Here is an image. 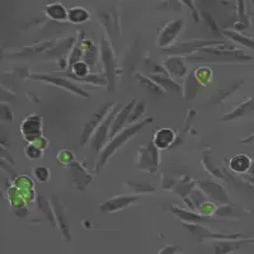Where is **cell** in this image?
I'll list each match as a JSON object with an SVG mask.
<instances>
[{
    "label": "cell",
    "mask_w": 254,
    "mask_h": 254,
    "mask_svg": "<svg viewBox=\"0 0 254 254\" xmlns=\"http://www.w3.org/2000/svg\"><path fill=\"white\" fill-rule=\"evenodd\" d=\"M151 121H153L151 119H146L142 122H139V124L131 125V126L126 127V128H124L122 131H120V132L117 133L113 139H111L110 141H108V144L106 145V146L102 149L101 153H99V159H98V162H97L95 172L101 171V168L104 167V164L108 162V159H110L116 151H119L120 149H121V147L131 139V137H133L136 133L139 132L141 128H144V127Z\"/></svg>",
    "instance_id": "6da1fadb"
},
{
    "label": "cell",
    "mask_w": 254,
    "mask_h": 254,
    "mask_svg": "<svg viewBox=\"0 0 254 254\" xmlns=\"http://www.w3.org/2000/svg\"><path fill=\"white\" fill-rule=\"evenodd\" d=\"M136 165H137L139 171L149 172V173H153V172L158 171L159 149L153 142L145 145V146L139 147Z\"/></svg>",
    "instance_id": "7a4b0ae2"
},
{
    "label": "cell",
    "mask_w": 254,
    "mask_h": 254,
    "mask_svg": "<svg viewBox=\"0 0 254 254\" xmlns=\"http://www.w3.org/2000/svg\"><path fill=\"white\" fill-rule=\"evenodd\" d=\"M119 113V106L116 104L115 108L110 112V115L106 117L103 122L98 126V128L94 131L93 136L90 137L89 142L92 149H94L97 153H101L102 149H103V145L106 142V140L110 139V132H111V127H112L113 121H115L116 116Z\"/></svg>",
    "instance_id": "3957f363"
},
{
    "label": "cell",
    "mask_w": 254,
    "mask_h": 254,
    "mask_svg": "<svg viewBox=\"0 0 254 254\" xmlns=\"http://www.w3.org/2000/svg\"><path fill=\"white\" fill-rule=\"evenodd\" d=\"M115 106L116 103L104 104L103 107H101L97 112L93 113L92 117L89 119V121L87 122V125H85L83 128V133H81V144L85 145L87 142H89L90 137L93 136L94 131L97 130L99 125L106 120V117L110 115V112L115 108Z\"/></svg>",
    "instance_id": "277c9868"
},
{
    "label": "cell",
    "mask_w": 254,
    "mask_h": 254,
    "mask_svg": "<svg viewBox=\"0 0 254 254\" xmlns=\"http://www.w3.org/2000/svg\"><path fill=\"white\" fill-rule=\"evenodd\" d=\"M20 130L23 133V137L29 144L37 137L42 136V119L38 115L28 116L27 119H24Z\"/></svg>",
    "instance_id": "5b68a950"
},
{
    "label": "cell",
    "mask_w": 254,
    "mask_h": 254,
    "mask_svg": "<svg viewBox=\"0 0 254 254\" xmlns=\"http://www.w3.org/2000/svg\"><path fill=\"white\" fill-rule=\"evenodd\" d=\"M183 20H174V22H171L168 23L167 26L164 27V29L162 31L160 36H159V46L160 47H167L169 45H172L176 37L178 36L179 31L182 29L183 27Z\"/></svg>",
    "instance_id": "8992f818"
},
{
    "label": "cell",
    "mask_w": 254,
    "mask_h": 254,
    "mask_svg": "<svg viewBox=\"0 0 254 254\" xmlns=\"http://www.w3.org/2000/svg\"><path fill=\"white\" fill-rule=\"evenodd\" d=\"M139 197L137 196H117L113 197V198L108 199L107 202H104L103 205H101L99 210L103 211V212H107V214H111V212H116V211H120L122 208L127 207L128 205L133 203L135 201H137Z\"/></svg>",
    "instance_id": "52a82bcc"
},
{
    "label": "cell",
    "mask_w": 254,
    "mask_h": 254,
    "mask_svg": "<svg viewBox=\"0 0 254 254\" xmlns=\"http://www.w3.org/2000/svg\"><path fill=\"white\" fill-rule=\"evenodd\" d=\"M135 102H136L135 99H132V101H131L130 103L127 104L126 107L121 111V112L117 113L115 121H113V124H112V127H111L110 139L108 140L113 139V137H115V136L117 135L120 131H122V127H124V125L128 121V117H130L131 112H132L133 107H135Z\"/></svg>",
    "instance_id": "ba28073f"
},
{
    "label": "cell",
    "mask_w": 254,
    "mask_h": 254,
    "mask_svg": "<svg viewBox=\"0 0 254 254\" xmlns=\"http://www.w3.org/2000/svg\"><path fill=\"white\" fill-rule=\"evenodd\" d=\"M35 79H40V80H46L50 83L55 84L58 87H63L65 89L70 90V92L75 93L78 95H83V97H88L87 92H84L81 88H79L75 83H71V81L66 80V79H61L59 76H47V75H33Z\"/></svg>",
    "instance_id": "9c48e42d"
},
{
    "label": "cell",
    "mask_w": 254,
    "mask_h": 254,
    "mask_svg": "<svg viewBox=\"0 0 254 254\" xmlns=\"http://www.w3.org/2000/svg\"><path fill=\"white\" fill-rule=\"evenodd\" d=\"M176 139V133L171 128H160L155 132L153 139V144L158 147L159 150H165L168 147H171Z\"/></svg>",
    "instance_id": "30bf717a"
},
{
    "label": "cell",
    "mask_w": 254,
    "mask_h": 254,
    "mask_svg": "<svg viewBox=\"0 0 254 254\" xmlns=\"http://www.w3.org/2000/svg\"><path fill=\"white\" fill-rule=\"evenodd\" d=\"M252 160L248 155L246 154H239V155H235L230 159V162H229V167L233 172L238 174H244L247 172H249L252 167Z\"/></svg>",
    "instance_id": "8fae6325"
},
{
    "label": "cell",
    "mask_w": 254,
    "mask_h": 254,
    "mask_svg": "<svg viewBox=\"0 0 254 254\" xmlns=\"http://www.w3.org/2000/svg\"><path fill=\"white\" fill-rule=\"evenodd\" d=\"M253 111H254V97H252V98H249L247 102H244V103L240 104L237 110H234L233 112H230L228 116H225V117H222L221 120L222 121H231V120H237V119H240V117H243V116L249 115V113H252Z\"/></svg>",
    "instance_id": "7c38bea8"
},
{
    "label": "cell",
    "mask_w": 254,
    "mask_h": 254,
    "mask_svg": "<svg viewBox=\"0 0 254 254\" xmlns=\"http://www.w3.org/2000/svg\"><path fill=\"white\" fill-rule=\"evenodd\" d=\"M70 69H71L72 74L65 72V76H70V78L75 79V80L76 79H84L90 75V66L85 63V61H78V63L74 64Z\"/></svg>",
    "instance_id": "4fadbf2b"
},
{
    "label": "cell",
    "mask_w": 254,
    "mask_h": 254,
    "mask_svg": "<svg viewBox=\"0 0 254 254\" xmlns=\"http://www.w3.org/2000/svg\"><path fill=\"white\" fill-rule=\"evenodd\" d=\"M165 65L169 69V72L174 76H183L186 75L187 72V67L185 65V61L179 58H173L169 59V60L165 61Z\"/></svg>",
    "instance_id": "5bb4252c"
},
{
    "label": "cell",
    "mask_w": 254,
    "mask_h": 254,
    "mask_svg": "<svg viewBox=\"0 0 254 254\" xmlns=\"http://www.w3.org/2000/svg\"><path fill=\"white\" fill-rule=\"evenodd\" d=\"M172 211H173L174 214H176L179 219L185 220V221L190 222V224H192V222H193V224H197V222L212 221L211 219H208V217L206 216H202V215H196L193 214V212H188V211L179 210V208H172Z\"/></svg>",
    "instance_id": "9a60e30c"
},
{
    "label": "cell",
    "mask_w": 254,
    "mask_h": 254,
    "mask_svg": "<svg viewBox=\"0 0 254 254\" xmlns=\"http://www.w3.org/2000/svg\"><path fill=\"white\" fill-rule=\"evenodd\" d=\"M46 13L51 19L55 20H64L66 19V17H69V13L61 4H50L46 8Z\"/></svg>",
    "instance_id": "2e32d148"
},
{
    "label": "cell",
    "mask_w": 254,
    "mask_h": 254,
    "mask_svg": "<svg viewBox=\"0 0 254 254\" xmlns=\"http://www.w3.org/2000/svg\"><path fill=\"white\" fill-rule=\"evenodd\" d=\"M149 78H150L151 80H155L156 84H159V85L164 87L165 89L174 90V92H177V93L181 92V88H179L178 84L174 83V81H172L168 75H159V76L149 75Z\"/></svg>",
    "instance_id": "e0dca14e"
},
{
    "label": "cell",
    "mask_w": 254,
    "mask_h": 254,
    "mask_svg": "<svg viewBox=\"0 0 254 254\" xmlns=\"http://www.w3.org/2000/svg\"><path fill=\"white\" fill-rule=\"evenodd\" d=\"M69 19L72 23H83L85 20L89 19V13L84 8H72L69 10Z\"/></svg>",
    "instance_id": "ac0fdd59"
},
{
    "label": "cell",
    "mask_w": 254,
    "mask_h": 254,
    "mask_svg": "<svg viewBox=\"0 0 254 254\" xmlns=\"http://www.w3.org/2000/svg\"><path fill=\"white\" fill-rule=\"evenodd\" d=\"M243 242H220L215 247V254H229L239 249Z\"/></svg>",
    "instance_id": "d6986e66"
},
{
    "label": "cell",
    "mask_w": 254,
    "mask_h": 254,
    "mask_svg": "<svg viewBox=\"0 0 254 254\" xmlns=\"http://www.w3.org/2000/svg\"><path fill=\"white\" fill-rule=\"evenodd\" d=\"M13 186L19 190H35V183L28 176H19L14 179Z\"/></svg>",
    "instance_id": "ffe728a7"
},
{
    "label": "cell",
    "mask_w": 254,
    "mask_h": 254,
    "mask_svg": "<svg viewBox=\"0 0 254 254\" xmlns=\"http://www.w3.org/2000/svg\"><path fill=\"white\" fill-rule=\"evenodd\" d=\"M24 154L28 159L31 160H37V159L42 158V154H44V150L37 147L33 144H28L26 147H24Z\"/></svg>",
    "instance_id": "44dd1931"
},
{
    "label": "cell",
    "mask_w": 254,
    "mask_h": 254,
    "mask_svg": "<svg viewBox=\"0 0 254 254\" xmlns=\"http://www.w3.org/2000/svg\"><path fill=\"white\" fill-rule=\"evenodd\" d=\"M194 74H196L197 80L201 84H205V85H207V83L212 78V71L208 67H199V69L196 70Z\"/></svg>",
    "instance_id": "7402d4cb"
},
{
    "label": "cell",
    "mask_w": 254,
    "mask_h": 254,
    "mask_svg": "<svg viewBox=\"0 0 254 254\" xmlns=\"http://www.w3.org/2000/svg\"><path fill=\"white\" fill-rule=\"evenodd\" d=\"M58 162L63 165H70L74 162V153L70 150H61L58 154Z\"/></svg>",
    "instance_id": "603a6c76"
},
{
    "label": "cell",
    "mask_w": 254,
    "mask_h": 254,
    "mask_svg": "<svg viewBox=\"0 0 254 254\" xmlns=\"http://www.w3.org/2000/svg\"><path fill=\"white\" fill-rule=\"evenodd\" d=\"M33 174H35V178L40 183H45L50 179V171L49 168L46 167H37L35 169V172H33Z\"/></svg>",
    "instance_id": "cb8c5ba5"
},
{
    "label": "cell",
    "mask_w": 254,
    "mask_h": 254,
    "mask_svg": "<svg viewBox=\"0 0 254 254\" xmlns=\"http://www.w3.org/2000/svg\"><path fill=\"white\" fill-rule=\"evenodd\" d=\"M145 113V102H139V103L135 106V110H132L130 117H128V121L130 124L135 122L136 120H139L142 115Z\"/></svg>",
    "instance_id": "d4e9b609"
},
{
    "label": "cell",
    "mask_w": 254,
    "mask_h": 254,
    "mask_svg": "<svg viewBox=\"0 0 254 254\" xmlns=\"http://www.w3.org/2000/svg\"><path fill=\"white\" fill-rule=\"evenodd\" d=\"M198 208H199V211H201V214L206 217L210 216V215H214L215 212H217V210H216V207H215L214 203H210V202L199 205Z\"/></svg>",
    "instance_id": "484cf974"
},
{
    "label": "cell",
    "mask_w": 254,
    "mask_h": 254,
    "mask_svg": "<svg viewBox=\"0 0 254 254\" xmlns=\"http://www.w3.org/2000/svg\"><path fill=\"white\" fill-rule=\"evenodd\" d=\"M29 144H33L36 145L37 147H40V149H42V150H45L47 147V145H49V141H47L46 139H45L44 136H40V137H37L36 140H33L32 142H29Z\"/></svg>",
    "instance_id": "4316f807"
},
{
    "label": "cell",
    "mask_w": 254,
    "mask_h": 254,
    "mask_svg": "<svg viewBox=\"0 0 254 254\" xmlns=\"http://www.w3.org/2000/svg\"><path fill=\"white\" fill-rule=\"evenodd\" d=\"M179 252V248H177L176 246H167L162 249V251H159L156 254H177Z\"/></svg>",
    "instance_id": "83f0119b"
},
{
    "label": "cell",
    "mask_w": 254,
    "mask_h": 254,
    "mask_svg": "<svg viewBox=\"0 0 254 254\" xmlns=\"http://www.w3.org/2000/svg\"><path fill=\"white\" fill-rule=\"evenodd\" d=\"M141 83H144L142 85H144V87H146V84H151V81H146L144 79V80H141ZM150 90H153L154 93L162 92V90H160V88H159V84H154V85H150Z\"/></svg>",
    "instance_id": "f1b7e54d"
},
{
    "label": "cell",
    "mask_w": 254,
    "mask_h": 254,
    "mask_svg": "<svg viewBox=\"0 0 254 254\" xmlns=\"http://www.w3.org/2000/svg\"><path fill=\"white\" fill-rule=\"evenodd\" d=\"M242 141L244 142V144H251V142H253L254 141V133L252 136H249V137H247V139H243Z\"/></svg>",
    "instance_id": "f546056e"
},
{
    "label": "cell",
    "mask_w": 254,
    "mask_h": 254,
    "mask_svg": "<svg viewBox=\"0 0 254 254\" xmlns=\"http://www.w3.org/2000/svg\"><path fill=\"white\" fill-rule=\"evenodd\" d=\"M249 173H251L252 177H254V162L252 163V167H251V169H249Z\"/></svg>",
    "instance_id": "4dcf8cb0"
}]
</instances>
